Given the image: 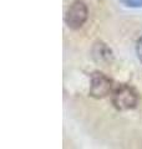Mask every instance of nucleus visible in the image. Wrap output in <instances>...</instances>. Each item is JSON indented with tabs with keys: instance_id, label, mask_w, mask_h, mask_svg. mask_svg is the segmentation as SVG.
Returning <instances> with one entry per match:
<instances>
[{
	"instance_id": "nucleus-1",
	"label": "nucleus",
	"mask_w": 142,
	"mask_h": 149,
	"mask_svg": "<svg viewBox=\"0 0 142 149\" xmlns=\"http://www.w3.org/2000/svg\"><path fill=\"white\" fill-rule=\"evenodd\" d=\"M138 102L137 92L127 85L118 86L112 93V104L118 111H129L135 108Z\"/></svg>"
},
{
	"instance_id": "nucleus-2",
	"label": "nucleus",
	"mask_w": 142,
	"mask_h": 149,
	"mask_svg": "<svg viewBox=\"0 0 142 149\" xmlns=\"http://www.w3.org/2000/svg\"><path fill=\"white\" fill-rule=\"evenodd\" d=\"M87 16H89V11L85 3L75 1L71 4L70 8L67 9V11H66L65 22L70 29L77 30L84 26V24L87 20Z\"/></svg>"
},
{
	"instance_id": "nucleus-4",
	"label": "nucleus",
	"mask_w": 142,
	"mask_h": 149,
	"mask_svg": "<svg viewBox=\"0 0 142 149\" xmlns=\"http://www.w3.org/2000/svg\"><path fill=\"white\" fill-rule=\"evenodd\" d=\"M92 57L98 63L107 65L112 61L113 55H112L111 49L106 44L101 42V41H97L92 47Z\"/></svg>"
},
{
	"instance_id": "nucleus-6",
	"label": "nucleus",
	"mask_w": 142,
	"mask_h": 149,
	"mask_svg": "<svg viewBox=\"0 0 142 149\" xmlns=\"http://www.w3.org/2000/svg\"><path fill=\"white\" fill-rule=\"evenodd\" d=\"M136 55H137V58L140 60V62L142 63V36L136 42Z\"/></svg>"
},
{
	"instance_id": "nucleus-5",
	"label": "nucleus",
	"mask_w": 142,
	"mask_h": 149,
	"mask_svg": "<svg viewBox=\"0 0 142 149\" xmlns=\"http://www.w3.org/2000/svg\"><path fill=\"white\" fill-rule=\"evenodd\" d=\"M121 3L129 8H142V0H121Z\"/></svg>"
},
{
	"instance_id": "nucleus-3",
	"label": "nucleus",
	"mask_w": 142,
	"mask_h": 149,
	"mask_svg": "<svg viewBox=\"0 0 142 149\" xmlns=\"http://www.w3.org/2000/svg\"><path fill=\"white\" fill-rule=\"evenodd\" d=\"M112 90V81L106 74L101 72H95L91 76L90 82V96L93 98H105L110 95Z\"/></svg>"
}]
</instances>
